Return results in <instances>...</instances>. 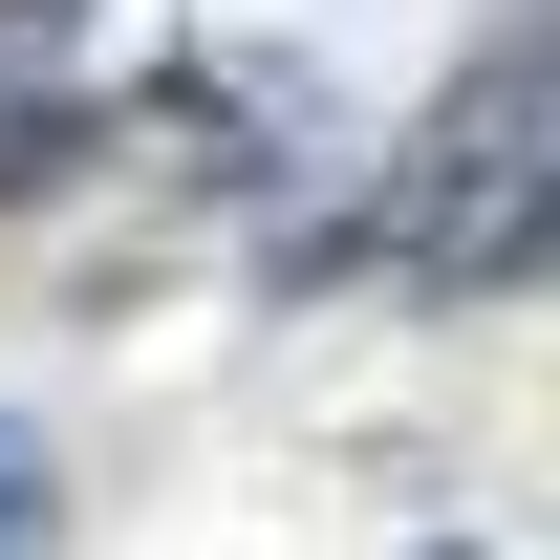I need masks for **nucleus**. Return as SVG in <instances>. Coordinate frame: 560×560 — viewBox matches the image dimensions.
I'll return each mask as SVG.
<instances>
[{
    "label": "nucleus",
    "instance_id": "1",
    "mask_svg": "<svg viewBox=\"0 0 560 560\" xmlns=\"http://www.w3.org/2000/svg\"><path fill=\"white\" fill-rule=\"evenodd\" d=\"M517 237H539V44H495V66L431 108V151H410V195H388V237H366V259L475 280V259H517Z\"/></svg>",
    "mask_w": 560,
    "mask_h": 560
},
{
    "label": "nucleus",
    "instance_id": "2",
    "mask_svg": "<svg viewBox=\"0 0 560 560\" xmlns=\"http://www.w3.org/2000/svg\"><path fill=\"white\" fill-rule=\"evenodd\" d=\"M0 560H66V475H44L22 410H0Z\"/></svg>",
    "mask_w": 560,
    "mask_h": 560
}]
</instances>
